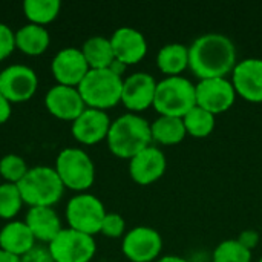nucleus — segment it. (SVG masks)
<instances>
[{"label": "nucleus", "mask_w": 262, "mask_h": 262, "mask_svg": "<svg viewBox=\"0 0 262 262\" xmlns=\"http://www.w3.org/2000/svg\"><path fill=\"white\" fill-rule=\"evenodd\" d=\"M195 92L196 106L213 115L229 111L236 100V91L227 78L200 80V83L195 84Z\"/></svg>", "instance_id": "11"}, {"label": "nucleus", "mask_w": 262, "mask_h": 262, "mask_svg": "<svg viewBox=\"0 0 262 262\" xmlns=\"http://www.w3.org/2000/svg\"><path fill=\"white\" fill-rule=\"evenodd\" d=\"M236 95L250 103H262V58H246L232 72Z\"/></svg>", "instance_id": "15"}, {"label": "nucleus", "mask_w": 262, "mask_h": 262, "mask_svg": "<svg viewBox=\"0 0 262 262\" xmlns=\"http://www.w3.org/2000/svg\"><path fill=\"white\" fill-rule=\"evenodd\" d=\"M12 112V104L0 94V124H5Z\"/></svg>", "instance_id": "34"}, {"label": "nucleus", "mask_w": 262, "mask_h": 262, "mask_svg": "<svg viewBox=\"0 0 262 262\" xmlns=\"http://www.w3.org/2000/svg\"><path fill=\"white\" fill-rule=\"evenodd\" d=\"M38 88L35 71L25 64H11L2 69L0 94L11 103H25L31 100Z\"/></svg>", "instance_id": "9"}, {"label": "nucleus", "mask_w": 262, "mask_h": 262, "mask_svg": "<svg viewBox=\"0 0 262 262\" xmlns=\"http://www.w3.org/2000/svg\"><path fill=\"white\" fill-rule=\"evenodd\" d=\"M121 250L130 262H155L163 250V238L152 227H135L123 236Z\"/></svg>", "instance_id": "10"}, {"label": "nucleus", "mask_w": 262, "mask_h": 262, "mask_svg": "<svg viewBox=\"0 0 262 262\" xmlns=\"http://www.w3.org/2000/svg\"><path fill=\"white\" fill-rule=\"evenodd\" d=\"M51 45V35L45 26L28 23L15 32V49L29 57L41 55Z\"/></svg>", "instance_id": "21"}, {"label": "nucleus", "mask_w": 262, "mask_h": 262, "mask_svg": "<svg viewBox=\"0 0 262 262\" xmlns=\"http://www.w3.org/2000/svg\"><path fill=\"white\" fill-rule=\"evenodd\" d=\"M196 106L195 84L183 77H166L157 83L154 109L160 115L183 118Z\"/></svg>", "instance_id": "5"}, {"label": "nucleus", "mask_w": 262, "mask_h": 262, "mask_svg": "<svg viewBox=\"0 0 262 262\" xmlns=\"http://www.w3.org/2000/svg\"><path fill=\"white\" fill-rule=\"evenodd\" d=\"M21 262H54L48 247H43V246H35L32 247L26 255H23L20 258Z\"/></svg>", "instance_id": "32"}, {"label": "nucleus", "mask_w": 262, "mask_h": 262, "mask_svg": "<svg viewBox=\"0 0 262 262\" xmlns=\"http://www.w3.org/2000/svg\"><path fill=\"white\" fill-rule=\"evenodd\" d=\"M106 141L115 157L132 160L141 150L152 146L150 123L138 114L127 112L112 121Z\"/></svg>", "instance_id": "2"}, {"label": "nucleus", "mask_w": 262, "mask_h": 262, "mask_svg": "<svg viewBox=\"0 0 262 262\" xmlns=\"http://www.w3.org/2000/svg\"><path fill=\"white\" fill-rule=\"evenodd\" d=\"M45 106L52 117L71 123L86 109L78 89L61 84H55L48 91Z\"/></svg>", "instance_id": "16"}, {"label": "nucleus", "mask_w": 262, "mask_h": 262, "mask_svg": "<svg viewBox=\"0 0 262 262\" xmlns=\"http://www.w3.org/2000/svg\"><path fill=\"white\" fill-rule=\"evenodd\" d=\"M155 262H189L187 259L181 258V256H175V255H167V256H163L160 258L158 261Z\"/></svg>", "instance_id": "37"}, {"label": "nucleus", "mask_w": 262, "mask_h": 262, "mask_svg": "<svg viewBox=\"0 0 262 262\" xmlns=\"http://www.w3.org/2000/svg\"><path fill=\"white\" fill-rule=\"evenodd\" d=\"M111 118L107 112L86 107L71 124L72 137L84 146H94L107 138L111 129Z\"/></svg>", "instance_id": "14"}, {"label": "nucleus", "mask_w": 262, "mask_h": 262, "mask_svg": "<svg viewBox=\"0 0 262 262\" xmlns=\"http://www.w3.org/2000/svg\"><path fill=\"white\" fill-rule=\"evenodd\" d=\"M123 80L111 69H91L77 89L86 107L106 112L121 103Z\"/></svg>", "instance_id": "4"}, {"label": "nucleus", "mask_w": 262, "mask_h": 262, "mask_svg": "<svg viewBox=\"0 0 262 262\" xmlns=\"http://www.w3.org/2000/svg\"><path fill=\"white\" fill-rule=\"evenodd\" d=\"M48 250L54 262H91L97 244L94 236L68 227L48 244Z\"/></svg>", "instance_id": "8"}, {"label": "nucleus", "mask_w": 262, "mask_h": 262, "mask_svg": "<svg viewBox=\"0 0 262 262\" xmlns=\"http://www.w3.org/2000/svg\"><path fill=\"white\" fill-rule=\"evenodd\" d=\"M236 63L235 43L224 34H204L189 46V68L200 80L226 78Z\"/></svg>", "instance_id": "1"}, {"label": "nucleus", "mask_w": 262, "mask_h": 262, "mask_svg": "<svg viewBox=\"0 0 262 262\" xmlns=\"http://www.w3.org/2000/svg\"><path fill=\"white\" fill-rule=\"evenodd\" d=\"M0 74H2V69H0Z\"/></svg>", "instance_id": "39"}, {"label": "nucleus", "mask_w": 262, "mask_h": 262, "mask_svg": "<svg viewBox=\"0 0 262 262\" xmlns=\"http://www.w3.org/2000/svg\"><path fill=\"white\" fill-rule=\"evenodd\" d=\"M183 123L187 135L193 138H206L215 129V115L200 106H195L183 117Z\"/></svg>", "instance_id": "26"}, {"label": "nucleus", "mask_w": 262, "mask_h": 262, "mask_svg": "<svg viewBox=\"0 0 262 262\" xmlns=\"http://www.w3.org/2000/svg\"><path fill=\"white\" fill-rule=\"evenodd\" d=\"M51 71L57 81L61 86L78 88L86 74L91 71L81 49L78 48H64L55 54L51 61Z\"/></svg>", "instance_id": "13"}, {"label": "nucleus", "mask_w": 262, "mask_h": 262, "mask_svg": "<svg viewBox=\"0 0 262 262\" xmlns=\"http://www.w3.org/2000/svg\"><path fill=\"white\" fill-rule=\"evenodd\" d=\"M157 66L167 77L181 75L189 68V48L183 43L164 45L157 54Z\"/></svg>", "instance_id": "22"}, {"label": "nucleus", "mask_w": 262, "mask_h": 262, "mask_svg": "<svg viewBox=\"0 0 262 262\" xmlns=\"http://www.w3.org/2000/svg\"><path fill=\"white\" fill-rule=\"evenodd\" d=\"M152 140L163 146H173L181 143L187 132L183 123V118L160 115L154 123H150Z\"/></svg>", "instance_id": "24"}, {"label": "nucleus", "mask_w": 262, "mask_h": 262, "mask_svg": "<svg viewBox=\"0 0 262 262\" xmlns=\"http://www.w3.org/2000/svg\"><path fill=\"white\" fill-rule=\"evenodd\" d=\"M107 69H111L114 74H117L118 77H121V78H123V74H124V71L127 69V66H126L124 63L118 61V60H114V61H112V64H111Z\"/></svg>", "instance_id": "35"}, {"label": "nucleus", "mask_w": 262, "mask_h": 262, "mask_svg": "<svg viewBox=\"0 0 262 262\" xmlns=\"http://www.w3.org/2000/svg\"><path fill=\"white\" fill-rule=\"evenodd\" d=\"M0 262H21V261H20V258H18V256H15V255H11V253H8V252L0 250Z\"/></svg>", "instance_id": "36"}, {"label": "nucleus", "mask_w": 262, "mask_h": 262, "mask_svg": "<svg viewBox=\"0 0 262 262\" xmlns=\"http://www.w3.org/2000/svg\"><path fill=\"white\" fill-rule=\"evenodd\" d=\"M157 80L147 72H135L123 80L121 103L132 114H140L154 106Z\"/></svg>", "instance_id": "12"}, {"label": "nucleus", "mask_w": 262, "mask_h": 262, "mask_svg": "<svg viewBox=\"0 0 262 262\" xmlns=\"http://www.w3.org/2000/svg\"><path fill=\"white\" fill-rule=\"evenodd\" d=\"M61 9V3L58 0H25L23 2V14L29 23L45 26L52 23Z\"/></svg>", "instance_id": "25"}, {"label": "nucleus", "mask_w": 262, "mask_h": 262, "mask_svg": "<svg viewBox=\"0 0 262 262\" xmlns=\"http://www.w3.org/2000/svg\"><path fill=\"white\" fill-rule=\"evenodd\" d=\"M17 187L23 203L29 207H52L61 200L64 192L55 169L48 166L31 167Z\"/></svg>", "instance_id": "3"}, {"label": "nucleus", "mask_w": 262, "mask_h": 262, "mask_svg": "<svg viewBox=\"0 0 262 262\" xmlns=\"http://www.w3.org/2000/svg\"><path fill=\"white\" fill-rule=\"evenodd\" d=\"M55 172L64 189L84 193L95 181V166L91 157L78 147L63 149L55 160Z\"/></svg>", "instance_id": "6"}, {"label": "nucleus", "mask_w": 262, "mask_h": 262, "mask_svg": "<svg viewBox=\"0 0 262 262\" xmlns=\"http://www.w3.org/2000/svg\"><path fill=\"white\" fill-rule=\"evenodd\" d=\"M109 38L115 60L124 63L126 66L140 63L147 54L146 37L135 28L121 26Z\"/></svg>", "instance_id": "18"}, {"label": "nucleus", "mask_w": 262, "mask_h": 262, "mask_svg": "<svg viewBox=\"0 0 262 262\" xmlns=\"http://www.w3.org/2000/svg\"><path fill=\"white\" fill-rule=\"evenodd\" d=\"M32 247H35V238L25 221H9L2 227L0 250L21 258Z\"/></svg>", "instance_id": "20"}, {"label": "nucleus", "mask_w": 262, "mask_h": 262, "mask_svg": "<svg viewBox=\"0 0 262 262\" xmlns=\"http://www.w3.org/2000/svg\"><path fill=\"white\" fill-rule=\"evenodd\" d=\"M213 262H252V252L243 247L238 239H227L216 246Z\"/></svg>", "instance_id": "28"}, {"label": "nucleus", "mask_w": 262, "mask_h": 262, "mask_svg": "<svg viewBox=\"0 0 262 262\" xmlns=\"http://www.w3.org/2000/svg\"><path fill=\"white\" fill-rule=\"evenodd\" d=\"M15 49V32L5 23H0V61L8 58Z\"/></svg>", "instance_id": "31"}, {"label": "nucleus", "mask_w": 262, "mask_h": 262, "mask_svg": "<svg viewBox=\"0 0 262 262\" xmlns=\"http://www.w3.org/2000/svg\"><path fill=\"white\" fill-rule=\"evenodd\" d=\"M106 213L104 204L95 195L84 192L69 200L64 215L69 229L95 236L101 230Z\"/></svg>", "instance_id": "7"}, {"label": "nucleus", "mask_w": 262, "mask_h": 262, "mask_svg": "<svg viewBox=\"0 0 262 262\" xmlns=\"http://www.w3.org/2000/svg\"><path fill=\"white\" fill-rule=\"evenodd\" d=\"M124 230H126V223H124V218L121 215L106 213L100 233H103L107 238H121L126 235Z\"/></svg>", "instance_id": "30"}, {"label": "nucleus", "mask_w": 262, "mask_h": 262, "mask_svg": "<svg viewBox=\"0 0 262 262\" xmlns=\"http://www.w3.org/2000/svg\"><path fill=\"white\" fill-rule=\"evenodd\" d=\"M238 243L246 247L247 250H253L258 244H259V233L256 230H244L239 236H238Z\"/></svg>", "instance_id": "33"}, {"label": "nucleus", "mask_w": 262, "mask_h": 262, "mask_svg": "<svg viewBox=\"0 0 262 262\" xmlns=\"http://www.w3.org/2000/svg\"><path fill=\"white\" fill-rule=\"evenodd\" d=\"M80 49L89 69H107L115 60L111 38L103 35L89 37Z\"/></svg>", "instance_id": "23"}, {"label": "nucleus", "mask_w": 262, "mask_h": 262, "mask_svg": "<svg viewBox=\"0 0 262 262\" xmlns=\"http://www.w3.org/2000/svg\"><path fill=\"white\" fill-rule=\"evenodd\" d=\"M25 224L34 235L35 241L49 244L61 230V221L52 207H29Z\"/></svg>", "instance_id": "19"}, {"label": "nucleus", "mask_w": 262, "mask_h": 262, "mask_svg": "<svg viewBox=\"0 0 262 262\" xmlns=\"http://www.w3.org/2000/svg\"><path fill=\"white\" fill-rule=\"evenodd\" d=\"M28 170L29 167L20 155L8 154L0 160V177L5 180V183L18 184Z\"/></svg>", "instance_id": "29"}, {"label": "nucleus", "mask_w": 262, "mask_h": 262, "mask_svg": "<svg viewBox=\"0 0 262 262\" xmlns=\"http://www.w3.org/2000/svg\"><path fill=\"white\" fill-rule=\"evenodd\" d=\"M258 262H262V258H261V259H259V261H258Z\"/></svg>", "instance_id": "38"}, {"label": "nucleus", "mask_w": 262, "mask_h": 262, "mask_svg": "<svg viewBox=\"0 0 262 262\" xmlns=\"http://www.w3.org/2000/svg\"><path fill=\"white\" fill-rule=\"evenodd\" d=\"M166 167V155L155 146H149L129 160V175L140 186H149L158 181L164 175Z\"/></svg>", "instance_id": "17"}, {"label": "nucleus", "mask_w": 262, "mask_h": 262, "mask_svg": "<svg viewBox=\"0 0 262 262\" xmlns=\"http://www.w3.org/2000/svg\"><path fill=\"white\" fill-rule=\"evenodd\" d=\"M23 200L17 184L3 183L0 184V218L12 220L18 215L23 207Z\"/></svg>", "instance_id": "27"}]
</instances>
